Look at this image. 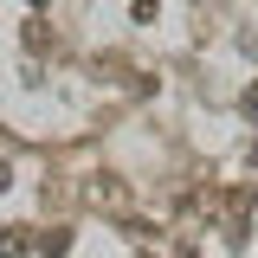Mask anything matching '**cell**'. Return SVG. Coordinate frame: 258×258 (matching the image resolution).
I'll list each match as a JSON object with an SVG mask.
<instances>
[{"label":"cell","instance_id":"1","mask_svg":"<svg viewBox=\"0 0 258 258\" xmlns=\"http://www.w3.org/2000/svg\"><path fill=\"white\" fill-rule=\"evenodd\" d=\"M245 116H258V84H252V91H245Z\"/></svg>","mask_w":258,"mask_h":258}]
</instances>
